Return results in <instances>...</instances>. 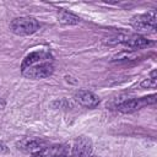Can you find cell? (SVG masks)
<instances>
[{"mask_svg":"<svg viewBox=\"0 0 157 157\" xmlns=\"http://www.w3.org/2000/svg\"><path fill=\"white\" fill-rule=\"evenodd\" d=\"M54 71L53 55L44 49L33 50L26 55L21 64V72L25 77L39 80L49 77Z\"/></svg>","mask_w":157,"mask_h":157,"instance_id":"cell-1","label":"cell"},{"mask_svg":"<svg viewBox=\"0 0 157 157\" xmlns=\"http://www.w3.org/2000/svg\"><path fill=\"white\" fill-rule=\"evenodd\" d=\"M10 29L17 36H29L39 29V22L34 17L22 16L10 22Z\"/></svg>","mask_w":157,"mask_h":157,"instance_id":"cell-2","label":"cell"},{"mask_svg":"<svg viewBox=\"0 0 157 157\" xmlns=\"http://www.w3.org/2000/svg\"><path fill=\"white\" fill-rule=\"evenodd\" d=\"M156 18H157L156 17V11L152 10L147 13L134 16L131 18L130 23L135 29H137L140 32H151V33H153V32H156V27H157V25H156L157 20Z\"/></svg>","mask_w":157,"mask_h":157,"instance_id":"cell-3","label":"cell"},{"mask_svg":"<svg viewBox=\"0 0 157 157\" xmlns=\"http://www.w3.org/2000/svg\"><path fill=\"white\" fill-rule=\"evenodd\" d=\"M155 103H156V94H151V96H146L141 98H131V99L124 101L117 105V109L123 113H132L146 105L155 104Z\"/></svg>","mask_w":157,"mask_h":157,"instance_id":"cell-4","label":"cell"},{"mask_svg":"<svg viewBox=\"0 0 157 157\" xmlns=\"http://www.w3.org/2000/svg\"><path fill=\"white\" fill-rule=\"evenodd\" d=\"M118 43H123L129 48L132 49H142V48H147L148 45L152 44L151 40H148L147 38L140 36V34H123V36H118Z\"/></svg>","mask_w":157,"mask_h":157,"instance_id":"cell-5","label":"cell"},{"mask_svg":"<svg viewBox=\"0 0 157 157\" xmlns=\"http://www.w3.org/2000/svg\"><path fill=\"white\" fill-rule=\"evenodd\" d=\"M92 141L90 137L81 136L78 137L74 146H72V155L71 157H91L92 156Z\"/></svg>","mask_w":157,"mask_h":157,"instance_id":"cell-6","label":"cell"},{"mask_svg":"<svg viewBox=\"0 0 157 157\" xmlns=\"http://www.w3.org/2000/svg\"><path fill=\"white\" fill-rule=\"evenodd\" d=\"M17 147L18 150L26 153H31L33 156L44 150L47 147V142L42 139H23L17 144Z\"/></svg>","mask_w":157,"mask_h":157,"instance_id":"cell-7","label":"cell"},{"mask_svg":"<svg viewBox=\"0 0 157 157\" xmlns=\"http://www.w3.org/2000/svg\"><path fill=\"white\" fill-rule=\"evenodd\" d=\"M75 99L83 107L86 108H94L99 104V97L96 96L93 92L90 91H85V90H80L78 92H76L75 94Z\"/></svg>","mask_w":157,"mask_h":157,"instance_id":"cell-8","label":"cell"},{"mask_svg":"<svg viewBox=\"0 0 157 157\" xmlns=\"http://www.w3.org/2000/svg\"><path fill=\"white\" fill-rule=\"evenodd\" d=\"M63 153H69L67 145H54V146H47L40 152L33 155V157H58Z\"/></svg>","mask_w":157,"mask_h":157,"instance_id":"cell-9","label":"cell"},{"mask_svg":"<svg viewBox=\"0 0 157 157\" xmlns=\"http://www.w3.org/2000/svg\"><path fill=\"white\" fill-rule=\"evenodd\" d=\"M58 18L64 25H77V23H80V17H77L74 13L67 12L65 10H60L58 12Z\"/></svg>","mask_w":157,"mask_h":157,"instance_id":"cell-10","label":"cell"},{"mask_svg":"<svg viewBox=\"0 0 157 157\" xmlns=\"http://www.w3.org/2000/svg\"><path fill=\"white\" fill-rule=\"evenodd\" d=\"M141 87L144 88H156V70L151 72V76L141 82Z\"/></svg>","mask_w":157,"mask_h":157,"instance_id":"cell-11","label":"cell"},{"mask_svg":"<svg viewBox=\"0 0 157 157\" xmlns=\"http://www.w3.org/2000/svg\"><path fill=\"white\" fill-rule=\"evenodd\" d=\"M6 152H9V147L0 141V153H6Z\"/></svg>","mask_w":157,"mask_h":157,"instance_id":"cell-12","label":"cell"},{"mask_svg":"<svg viewBox=\"0 0 157 157\" xmlns=\"http://www.w3.org/2000/svg\"><path fill=\"white\" fill-rule=\"evenodd\" d=\"M58 157H71V156H69V153H63V155H60Z\"/></svg>","mask_w":157,"mask_h":157,"instance_id":"cell-13","label":"cell"},{"mask_svg":"<svg viewBox=\"0 0 157 157\" xmlns=\"http://www.w3.org/2000/svg\"><path fill=\"white\" fill-rule=\"evenodd\" d=\"M91 157H96V156H91Z\"/></svg>","mask_w":157,"mask_h":157,"instance_id":"cell-14","label":"cell"}]
</instances>
